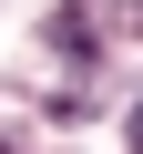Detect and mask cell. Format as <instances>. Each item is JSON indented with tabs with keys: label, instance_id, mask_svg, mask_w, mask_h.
Returning a JSON list of instances; mask_svg holds the SVG:
<instances>
[{
	"label": "cell",
	"instance_id": "6da1fadb",
	"mask_svg": "<svg viewBox=\"0 0 143 154\" xmlns=\"http://www.w3.org/2000/svg\"><path fill=\"white\" fill-rule=\"evenodd\" d=\"M123 134H133V154H143V103H133V123H123Z\"/></svg>",
	"mask_w": 143,
	"mask_h": 154
},
{
	"label": "cell",
	"instance_id": "7a4b0ae2",
	"mask_svg": "<svg viewBox=\"0 0 143 154\" xmlns=\"http://www.w3.org/2000/svg\"><path fill=\"white\" fill-rule=\"evenodd\" d=\"M0 154H10V144H0Z\"/></svg>",
	"mask_w": 143,
	"mask_h": 154
}]
</instances>
